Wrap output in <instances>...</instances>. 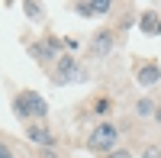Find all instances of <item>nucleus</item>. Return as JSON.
Returning a JSON list of instances; mask_svg holds the SVG:
<instances>
[{
    "mask_svg": "<svg viewBox=\"0 0 161 158\" xmlns=\"http://www.w3.org/2000/svg\"><path fill=\"white\" fill-rule=\"evenodd\" d=\"M52 77H55V84H71V81H87V71L74 61V55L64 52V55L55 58V74Z\"/></svg>",
    "mask_w": 161,
    "mask_h": 158,
    "instance_id": "obj_3",
    "label": "nucleus"
},
{
    "mask_svg": "<svg viewBox=\"0 0 161 158\" xmlns=\"http://www.w3.org/2000/svg\"><path fill=\"white\" fill-rule=\"evenodd\" d=\"M139 26H142L145 32H155V26H158V13H155V10H145L142 20H139Z\"/></svg>",
    "mask_w": 161,
    "mask_h": 158,
    "instance_id": "obj_10",
    "label": "nucleus"
},
{
    "mask_svg": "<svg viewBox=\"0 0 161 158\" xmlns=\"http://www.w3.org/2000/svg\"><path fill=\"white\" fill-rule=\"evenodd\" d=\"M110 113H113V97H97L93 100V116H100V123L110 120Z\"/></svg>",
    "mask_w": 161,
    "mask_h": 158,
    "instance_id": "obj_8",
    "label": "nucleus"
},
{
    "mask_svg": "<svg viewBox=\"0 0 161 158\" xmlns=\"http://www.w3.org/2000/svg\"><path fill=\"white\" fill-rule=\"evenodd\" d=\"M42 158H58V155H55V149H42Z\"/></svg>",
    "mask_w": 161,
    "mask_h": 158,
    "instance_id": "obj_17",
    "label": "nucleus"
},
{
    "mask_svg": "<svg viewBox=\"0 0 161 158\" xmlns=\"http://www.w3.org/2000/svg\"><path fill=\"white\" fill-rule=\"evenodd\" d=\"M61 42H64V48H68V55L80 48V42H77V39H61Z\"/></svg>",
    "mask_w": 161,
    "mask_h": 158,
    "instance_id": "obj_15",
    "label": "nucleus"
},
{
    "mask_svg": "<svg viewBox=\"0 0 161 158\" xmlns=\"http://www.w3.org/2000/svg\"><path fill=\"white\" fill-rule=\"evenodd\" d=\"M87 149L90 152H100V155H110L113 149H119V126L113 120L106 123H97L87 136Z\"/></svg>",
    "mask_w": 161,
    "mask_h": 158,
    "instance_id": "obj_2",
    "label": "nucleus"
},
{
    "mask_svg": "<svg viewBox=\"0 0 161 158\" xmlns=\"http://www.w3.org/2000/svg\"><path fill=\"white\" fill-rule=\"evenodd\" d=\"M103 158H132V152L129 149H113L110 155H103Z\"/></svg>",
    "mask_w": 161,
    "mask_h": 158,
    "instance_id": "obj_14",
    "label": "nucleus"
},
{
    "mask_svg": "<svg viewBox=\"0 0 161 158\" xmlns=\"http://www.w3.org/2000/svg\"><path fill=\"white\" fill-rule=\"evenodd\" d=\"M142 158H161V145H145Z\"/></svg>",
    "mask_w": 161,
    "mask_h": 158,
    "instance_id": "obj_13",
    "label": "nucleus"
},
{
    "mask_svg": "<svg viewBox=\"0 0 161 158\" xmlns=\"http://www.w3.org/2000/svg\"><path fill=\"white\" fill-rule=\"evenodd\" d=\"M23 133H26V139H29L32 145H39V149H55V133H52L45 123H26Z\"/></svg>",
    "mask_w": 161,
    "mask_h": 158,
    "instance_id": "obj_4",
    "label": "nucleus"
},
{
    "mask_svg": "<svg viewBox=\"0 0 161 158\" xmlns=\"http://www.w3.org/2000/svg\"><path fill=\"white\" fill-rule=\"evenodd\" d=\"M136 84L139 87H155V84H161V65L158 61H148V65H142V68L136 71Z\"/></svg>",
    "mask_w": 161,
    "mask_h": 158,
    "instance_id": "obj_6",
    "label": "nucleus"
},
{
    "mask_svg": "<svg viewBox=\"0 0 161 158\" xmlns=\"http://www.w3.org/2000/svg\"><path fill=\"white\" fill-rule=\"evenodd\" d=\"M23 10H26V16H29L32 23H39V20L45 16V13H42V7H39V3H32V0H26V3H23Z\"/></svg>",
    "mask_w": 161,
    "mask_h": 158,
    "instance_id": "obj_11",
    "label": "nucleus"
},
{
    "mask_svg": "<svg viewBox=\"0 0 161 158\" xmlns=\"http://www.w3.org/2000/svg\"><path fill=\"white\" fill-rule=\"evenodd\" d=\"M155 120H158V126H161V103H158V110H155Z\"/></svg>",
    "mask_w": 161,
    "mask_h": 158,
    "instance_id": "obj_18",
    "label": "nucleus"
},
{
    "mask_svg": "<svg viewBox=\"0 0 161 158\" xmlns=\"http://www.w3.org/2000/svg\"><path fill=\"white\" fill-rule=\"evenodd\" d=\"M29 52H32L39 61H55V58H52L48 52H45V45H42V42H32V45H29Z\"/></svg>",
    "mask_w": 161,
    "mask_h": 158,
    "instance_id": "obj_12",
    "label": "nucleus"
},
{
    "mask_svg": "<svg viewBox=\"0 0 161 158\" xmlns=\"http://www.w3.org/2000/svg\"><path fill=\"white\" fill-rule=\"evenodd\" d=\"M113 45H116V32L113 29H100L97 36H93V55H110L113 52Z\"/></svg>",
    "mask_w": 161,
    "mask_h": 158,
    "instance_id": "obj_7",
    "label": "nucleus"
},
{
    "mask_svg": "<svg viewBox=\"0 0 161 158\" xmlns=\"http://www.w3.org/2000/svg\"><path fill=\"white\" fill-rule=\"evenodd\" d=\"M0 158H16V155H13V149L7 145V142H0Z\"/></svg>",
    "mask_w": 161,
    "mask_h": 158,
    "instance_id": "obj_16",
    "label": "nucleus"
},
{
    "mask_svg": "<svg viewBox=\"0 0 161 158\" xmlns=\"http://www.w3.org/2000/svg\"><path fill=\"white\" fill-rule=\"evenodd\" d=\"M155 32H161V20H158V26H155Z\"/></svg>",
    "mask_w": 161,
    "mask_h": 158,
    "instance_id": "obj_19",
    "label": "nucleus"
},
{
    "mask_svg": "<svg viewBox=\"0 0 161 158\" xmlns=\"http://www.w3.org/2000/svg\"><path fill=\"white\" fill-rule=\"evenodd\" d=\"M155 110H158V103L152 97H139L136 100V113L142 116V120H155Z\"/></svg>",
    "mask_w": 161,
    "mask_h": 158,
    "instance_id": "obj_9",
    "label": "nucleus"
},
{
    "mask_svg": "<svg viewBox=\"0 0 161 158\" xmlns=\"http://www.w3.org/2000/svg\"><path fill=\"white\" fill-rule=\"evenodd\" d=\"M13 116H16L19 123H45L48 120V103L45 97L39 94V90H19L16 97H13Z\"/></svg>",
    "mask_w": 161,
    "mask_h": 158,
    "instance_id": "obj_1",
    "label": "nucleus"
},
{
    "mask_svg": "<svg viewBox=\"0 0 161 158\" xmlns=\"http://www.w3.org/2000/svg\"><path fill=\"white\" fill-rule=\"evenodd\" d=\"M74 13H80V16H110L113 3L110 0H80V3H74Z\"/></svg>",
    "mask_w": 161,
    "mask_h": 158,
    "instance_id": "obj_5",
    "label": "nucleus"
}]
</instances>
